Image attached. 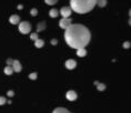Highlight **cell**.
I'll use <instances>...</instances> for the list:
<instances>
[{"mask_svg":"<svg viewBox=\"0 0 131 113\" xmlns=\"http://www.w3.org/2000/svg\"><path fill=\"white\" fill-rule=\"evenodd\" d=\"M72 24V21H71L70 18H61L60 21H59V27L61 29H68L70 26Z\"/></svg>","mask_w":131,"mask_h":113,"instance_id":"277c9868","label":"cell"},{"mask_svg":"<svg viewBox=\"0 0 131 113\" xmlns=\"http://www.w3.org/2000/svg\"><path fill=\"white\" fill-rule=\"evenodd\" d=\"M11 67H12V70H14V72H17V73H19L22 70V66H21V63L19 62L18 60H14V63H12Z\"/></svg>","mask_w":131,"mask_h":113,"instance_id":"ba28073f","label":"cell"},{"mask_svg":"<svg viewBox=\"0 0 131 113\" xmlns=\"http://www.w3.org/2000/svg\"><path fill=\"white\" fill-rule=\"evenodd\" d=\"M49 16H50V18H57L59 16V11L57 9L52 8V9H50V11H49Z\"/></svg>","mask_w":131,"mask_h":113,"instance_id":"4fadbf2b","label":"cell"},{"mask_svg":"<svg viewBox=\"0 0 131 113\" xmlns=\"http://www.w3.org/2000/svg\"><path fill=\"white\" fill-rule=\"evenodd\" d=\"M30 39H31L32 41H36V40L38 39V33H37V32H34V33L30 34Z\"/></svg>","mask_w":131,"mask_h":113,"instance_id":"44dd1931","label":"cell"},{"mask_svg":"<svg viewBox=\"0 0 131 113\" xmlns=\"http://www.w3.org/2000/svg\"><path fill=\"white\" fill-rule=\"evenodd\" d=\"M7 103V99L5 96H0V105H4Z\"/></svg>","mask_w":131,"mask_h":113,"instance_id":"603a6c76","label":"cell"},{"mask_svg":"<svg viewBox=\"0 0 131 113\" xmlns=\"http://www.w3.org/2000/svg\"><path fill=\"white\" fill-rule=\"evenodd\" d=\"M64 40L70 48L82 49L90 43L91 33L86 26L80 23H72L64 30Z\"/></svg>","mask_w":131,"mask_h":113,"instance_id":"6da1fadb","label":"cell"},{"mask_svg":"<svg viewBox=\"0 0 131 113\" xmlns=\"http://www.w3.org/2000/svg\"><path fill=\"white\" fill-rule=\"evenodd\" d=\"M7 95H8V96H10V98H11V96H14V95H15V92L12 91V90H9V91L7 92Z\"/></svg>","mask_w":131,"mask_h":113,"instance_id":"d4e9b609","label":"cell"},{"mask_svg":"<svg viewBox=\"0 0 131 113\" xmlns=\"http://www.w3.org/2000/svg\"><path fill=\"white\" fill-rule=\"evenodd\" d=\"M107 0H97V5L96 6H99L100 8H104L107 6Z\"/></svg>","mask_w":131,"mask_h":113,"instance_id":"2e32d148","label":"cell"},{"mask_svg":"<svg viewBox=\"0 0 131 113\" xmlns=\"http://www.w3.org/2000/svg\"><path fill=\"white\" fill-rule=\"evenodd\" d=\"M66 98H67V100H69V101H74V100H77L78 94L74 90H69V91L66 93Z\"/></svg>","mask_w":131,"mask_h":113,"instance_id":"52a82bcc","label":"cell"},{"mask_svg":"<svg viewBox=\"0 0 131 113\" xmlns=\"http://www.w3.org/2000/svg\"><path fill=\"white\" fill-rule=\"evenodd\" d=\"M17 8H18V9H20V10H21V9H22V8H24V7H22V5H19V6H18V7H17Z\"/></svg>","mask_w":131,"mask_h":113,"instance_id":"4316f807","label":"cell"},{"mask_svg":"<svg viewBox=\"0 0 131 113\" xmlns=\"http://www.w3.org/2000/svg\"><path fill=\"white\" fill-rule=\"evenodd\" d=\"M58 1H59V0H45V2H46L47 5H49V6H52V5L57 4Z\"/></svg>","mask_w":131,"mask_h":113,"instance_id":"d6986e66","label":"cell"},{"mask_svg":"<svg viewBox=\"0 0 131 113\" xmlns=\"http://www.w3.org/2000/svg\"><path fill=\"white\" fill-rule=\"evenodd\" d=\"M122 47L124 48V49H129V48L131 47V43H130V41H126V42H123Z\"/></svg>","mask_w":131,"mask_h":113,"instance_id":"7402d4cb","label":"cell"},{"mask_svg":"<svg viewBox=\"0 0 131 113\" xmlns=\"http://www.w3.org/2000/svg\"><path fill=\"white\" fill-rule=\"evenodd\" d=\"M52 113H71L68 109L66 108H61V106H59V108H56L53 111H52Z\"/></svg>","mask_w":131,"mask_h":113,"instance_id":"8fae6325","label":"cell"},{"mask_svg":"<svg viewBox=\"0 0 131 113\" xmlns=\"http://www.w3.org/2000/svg\"><path fill=\"white\" fill-rule=\"evenodd\" d=\"M71 12H72V10L70 9V7H62L59 11V15H61L62 18H70Z\"/></svg>","mask_w":131,"mask_h":113,"instance_id":"5b68a950","label":"cell"},{"mask_svg":"<svg viewBox=\"0 0 131 113\" xmlns=\"http://www.w3.org/2000/svg\"><path fill=\"white\" fill-rule=\"evenodd\" d=\"M43 46H45V41L42 39H39L38 38V39L35 41V47L36 48H42Z\"/></svg>","mask_w":131,"mask_h":113,"instance_id":"5bb4252c","label":"cell"},{"mask_svg":"<svg viewBox=\"0 0 131 113\" xmlns=\"http://www.w3.org/2000/svg\"><path fill=\"white\" fill-rule=\"evenodd\" d=\"M12 63H14V59H7V66L8 67H11Z\"/></svg>","mask_w":131,"mask_h":113,"instance_id":"cb8c5ba5","label":"cell"},{"mask_svg":"<svg viewBox=\"0 0 131 113\" xmlns=\"http://www.w3.org/2000/svg\"><path fill=\"white\" fill-rule=\"evenodd\" d=\"M30 15L32 16V17H36V16L38 15V9L37 8H32L30 10Z\"/></svg>","mask_w":131,"mask_h":113,"instance_id":"ffe728a7","label":"cell"},{"mask_svg":"<svg viewBox=\"0 0 131 113\" xmlns=\"http://www.w3.org/2000/svg\"><path fill=\"white\" fill-rule=\"evenodd\" d=\"M96 85H97V89L99 90V91H104V90H106V84H104V83L98 82Z\"/></svg>","mask_w":131,"mask_h":113,"instance_id":"e0dca14e","label":"cell"},{"mask_svg":"<svg viewBox=\"0 0 131 113\" xmlns=\"http://www.w3.org/2000/svg\"><path fill=\"white\" fill-rule=\"evenodd\" d=\"M9 22H10L11 24H19V22H20V17H19L18 15H12L10 18H9Z\"/></svg>","mask_w":131,"mask_h":113,"instance_id":"9c48e42d","label":"cell"},{"mask_svg":"<svg viewBox=\"0 0 131 113\" xmlns=\"http://www.w3.org/2000/svg\"><path fill=\"white\" fill-rule=\"evenodd\" d=\"M77 56L79 58H83L87 56V50L86 48H82V49H78L77 50Z\"/></svg>","mask_w":131,"mask_h":113,"instance_id":"7c38bea8","label":"cell"},{"mask_svg":"<svg viewBox=\"0 0 131 113\" xmlns=\"http://www.w3.org/2000/svg\"><path fill=\"white\" fill-rule=\"evenodd\" d=\"M51 44H52V46H56V44H58V40L57 39H52L51 40Z\"/></svg>","mask_w":131,"mask_h":113,"instance_id":"484cf974","label":"cell"},{"mask_svg":"<svg viewBox=\"0 0 131 113\" xmlns=\"http://www.w3.org/2000/svg\"><path fill=\"white\" fill-rule=\"evenodd\" d=\"M96 5L97 0H70V9L80 15L90 12Z\"/></svg>","mask_w":131,"mask_h":113,"instance_id":"7a4b0ae2","label":"cell"},{"mask_svg":"<svg viewBox=\"0 0 131 113\" xmlns=\"http://www.w3.org/2000/svg\"><path fill=\"white\" fill-rule=\"evenodd\" d=\"M46 27H47V22L46 21H41V22H39L38 26H37V33H39V32H41V31H43Z\"/></svg>","mask_w":131,"mask_h":113,"instance_id":"30bf717a","label":"cell"},{"mask_svg":"<svg viewBox=\"0 0 131 113\" xmlns=\"http://www.w3.org/2000/svg\"><path fill=\"white\" fill-rule=\"evenodd\" d=\"M4 72H5V74L6 76H11L12 73H14V70H12V67H6L5 69H4Z\"/></svg>","mask_w":131,"mask_h":113,"instance_id":"9a60e30c","label":"cell"},{"mask_svg":"<svg viewBox=\"0 0 131 113\" xmlns=\"http://www.w3.org/2000/svg\"><path fill=\"white\" fill-rule=\"evenodd\" d=\"M19 31L22 34H28L31 31V23L29 21H20L19 22Z\"/></svg>","mask_w":131,"mask_h":113,"instance_id":"3957f363","label":"cell"},{"mask_svg":"<svg viewBox=\"0 0 131 113\" xmlns=\"http://www.w3.org/2000/svg\"><path fill=\"white\" fill-rule=\"evenodd\" d=\"M29 79L30 80H37V78H38V73L37 72H32V73H30L29 74Z\"/></svg>","mask_w":131,"mask_h":113,"instance_id":"ac0fdd59","label":"cell"},{"mask_svg":"<svg viewBox=\"0 0 131 113\" xmlns=\"http://www.w3.org/2000/svg\"><path fill=\"white\" fill-rule=\"evenodd\" d=\"M64 66H66V68H67L68 70H73V69H76L77 68V61L73 60V59H68L67 61H66Z\"/></svg>","mask_w":131,"mask_h":113,"instance_id":"8992f818","label":"cell"}]
</instances>
